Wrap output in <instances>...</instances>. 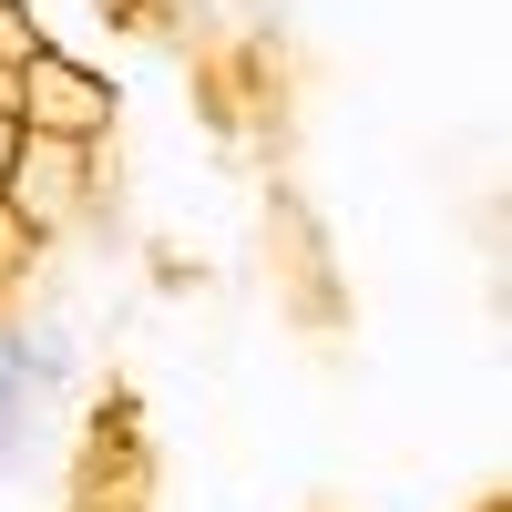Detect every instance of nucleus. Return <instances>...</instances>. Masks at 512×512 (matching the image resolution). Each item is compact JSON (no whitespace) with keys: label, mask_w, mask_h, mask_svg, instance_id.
<instances>
[{"label":"nucleus","mask_w":512,"mask_h":512,"mask_svg":"<svg viewBox=\"0 0 512 512\" xmlns=\"http://www.w3.org/2000/svg\"><path fill=\"white\" fill-rule=\"evenodd\" d=\"M41 41H52V31L31 21V0H0V72H21V62L41 52Z\"/></svg>","instance_id":"obj_4"},{"label":"nucleus","mask_w":512,"mask_h":512,"mask_svg":"<svg viewBox=\"0 0 512 512\" xmlns=\"http://www.w3.org/2000/svg\"><path fill=\"white\" fill-rule=\"evenodd\" d=\"M41 256H52V236H41V226L21 216V205H0V287H21V277L41 267Z\"/></svg>","instance_id":"obj_3"},{"label":"nucleus","mask_w":512,"mask_h":512,"mask_svg":"<svg viewBox=\"0 0 512 512\" xmlns=\"http://www.w3.org/2000/svg\"><path fill=\"white\" fill-rule=\"evenodd\" d=\"M0 205H21L41 236H62L82 205H93V144L21 134V144H11V175H0Z\"/></svg>","instance_id":"obj_2"},{"label":"nucleus","mask_w":512,"mask_h":512,"mask_svg":"<svg viewBox=\"0 0 512 512\" xmlns=\"http://www.w3.org/2000/svg\"><path fill=\"white\" fill-rule=\"evenodd\" d=\"M113 113H123V93H113V72H103V62L62 52V41H41V52L21 62V134L103 144V134H113Z\"/></svg>","instance_id":"obj_1"},{"label":"nucleus","mask_w":512,"mask_h":512,"mask_svg":"<svg viewBox=\"0 0 512 512\" xmlns=\"http://www.w3.org/2000/svg\"><path fill=\"white\" fill-rule=\"evenodd\" d=\"M11 144H21V123H11V113H0V175H11Z\"/></svg>","instance_id":"obj_5"}]
</instances>
